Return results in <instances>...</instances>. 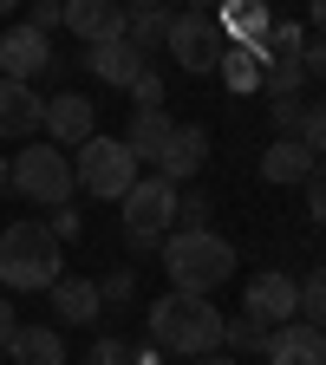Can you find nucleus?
<instances>
[{
    "label": "nucleus",
    "mask_w": 326,
    "mask_h": 365,
    "mask_svg": "<svg viewBox=\"0 0 326 365\" xmlns=\"http://www.w3.org/2000/svg\"><path fill=\"white\" fill-rule=\"evenodd\" d=\"M46 228H53L59 242H72V235H78V215H72V209H53V222H46Z\"/></svg>",
    "instance_id": "37"
},
{
    "label": "nucleus",
    "mask_w": 326,
    "mask_h": 365,
    "mask_svg": "<svg viewBox=\"0 0 326 365\" xmlns=\"http://www.w3.org/2000/svg\"><path fill=\"white\" fill-rule=\"evenodd\" d=\"M170 130H176V118H170V111H131L124 144H131V157L144 163V170H157V157H163V144H170Z\"/></svg>",
    "instance_id": "19"
},
{
    "label": "nucleus",
    "mask_w": 326,
    "mask_h": 365,
    "mask_svg": "<svg viewBox=\"0 0 326 365\" xmlns=\"http://www.w3.org/2000/svg\"><path fill=\"white\" fill-rule=\"evenodd\" d=\"M300 85H307V59H300V53L261 66V91H268V98H300Z\"/></svg>",
    "instance_id": "23"
},
{
    "label": "nucleus",
    "mask_w": 326,
    "mask_h": 365,
    "mask_svg": "<svg viewBox=\"0 0 326 365\" xmlns=\"http://www.w3.org/2000/svg\"><path fill=\"white\" fill-rule=\"evenodd\" d=\"M85 365H131V346H124L118 333H105V339H91V352H85Z\"/></svg>",
    "instance_id": "30"
},
{
    "label": "nucleus",
    "mask_w": 326,
    "mask_h": 365,
    "mask_svg": "<svg viewBox=\"0 0 326 365\" xmlns=\"http://www.w3.org/2000/svg\"><path fill=\"white\" fill-rule=\"evenodd\" d=\"M313 150L300 144V137H274V144L261 150V182H281V190H287V182H307L313 176Z\"/></svg>",
    "instance_id": "17"
},
{
    "label": "nucleus",
    "mask_w": 326,
    "mask_h": 365,
    "mask_svg": "<svg viewBox=\"0 0 326 365\" xmlns=\"http://www.w3.org/2000/svg\"><path fill=\"white\" fill-rule=\"evenodd\" d=\"M98 300H105V307H131V300H137V274H131V267H111L105 281H98Z\"/></svg>",
    "instance_id": "27"
},
{
    "label": "nucleus",
    "mask_w": 326,
    "mask_h": 365,
    "mask_svg": "<svg viewBox=\"0 0 326 365\" xmlns=\"http://www.w3.org/2000/svg\"><path fill=\"white\" fill-rule=\"evenodd\" d=\"M300 319H307L313 333H326V274H320V267L300 281Z\"/></svg>",
    "instance_id": "26"
},
{
    "label": "nucleus",
    "mask_w": 326,
    "mask_h": 365,
    "mask_svg": "<svg viewBox=\"0 0 326 365\" xmlns=\"http://www.w3.org/2000/svg\"><path fill=\"white\" fill-rule=\"evenodd\" d=\"M215 72H222L228 91H261V53H255V46H228Z\"/></svg>",
    "instance_id": "22"
},
{
    "label": "nucleus",
    "mask_w": 326,
    "mask_h": 365,
    "mask_svg": "<svg viewBox=\"0 0 326 365\" xmlns=\"http://www.w3.org/2000/svg\"><path fill=\"white\" fill-rule=\"evenodd\" d=\"M131 365H163V352L157 346H131Z\"/></svg>",
    "instance_id": "38"
},
{
    "label": "nucleus",
    "mask_w": 326,
    "mask_h": 365,
    "mask_svg": "<svg viewBox=\"0 0 326 365\" xmlns=\"http://www.w3.org/2000/svg\"><path fill=\"white\" fill-rule=\"evenodd\" d=\"M294 53H307V26L274 20V33H268V46H261V66H268V59H294Z\"/></svg>",
    "instance_id": "25"
},
{
    "label": "nucleus",
    "mask_w": 326,
    "mask_h": 365,
    "mask_svg": "<svg viewBox=\"0 0 326 365\" xmlns=\"http://www.w3.org/2000/svg\"><path fill=\"white\" fill-rule=\"evenodd\" d=\"M300 59H307V78H326V39H307Z\"/></svg>",
    "instance_id": "36"
},
{
    "label": "nucleus",
    "mask_w": 326,
    "mask_h": 365,
    "mask_svg": "<svg viewBox=\"0 0 326 365\" xmlns=\"http://www.w3.org/2000/svg\"><path fill=\"white\" fill-rule=\"evenodd\" d=\"M163 274H170V294H215L222 281H235V242H222L215 228H176V235L157 248Z\"/></svg>",
    "instance_id": "2"
},
{
    "label": "nucleus",
    "mask_w": 326,
    "mask_h": 365,
    "mask_svg": "<svg viewBox=\"0 0 326 365\" xmlns=\"http://www.w3.org/2000/svg\"><path fill=\"white\" fill-rule=\"evenodd\" d=\"M176 182L163 176H137V190L124 196V242L131 248H163L176 235Z\"/></svg>",
    "instance_id": "5"
},
{
    "label": "nucleus",
    "mask_w": 326,
    "mask_h": 365,
    "mask_svg": "<svg viewBox=\"0 0 326 365\" xmlns=\"http://www.w3.org/2000/svg\"><path fill=\"white\" fill-rule=\"evenodd\" d=\"M14 333H20V313H14V300H7V294H0V352L14 346Z\"/></svg>",
    "instance_id": "35"
},
{
    "label": "nucleus",
    "mask_w": 326,
    "mask_h": 365,
    "mask_svg": "<svg viewBox=\"0 0 326 365\" xmlns=\"http://www.w3.org/2000/svg\"><path fill=\"white\" fill-rule=\"evenodd\" d=\"M300 144L326 163V105H307V124H300Z\"/></svg>",
    "instance_id": "31"
},
{
    "label": "nucleus",
    "mask_w": 326,
    "mask_h": 365,
    "mask_svg": "<svg viewBox=\"0 0 326 365\" xmlns=\"http://www.w3.org/2000/svg\"><path fill=\"white\" fill-rule=\"evenodd\" d=\"M39 124H46V98L33 85L0 78V137H33Z\"/></svg>",
    "instance_id": "15"
},
{
    "label": "nucleus",
    "mask_w": 326,
    "mask_h": 365,
    "mask_svg": "<svg viewBox=\"0 0 326 365\" xmlns=\"http://www.w3.org/2000/svg\"><path fill=\"white\" fill-rule=\"evenodd\" d=\"M98 313H105L98 281H85V274H59V287H53V319H59V327H91Z\"/></svg>",
    "instance_id": "16"
},
{
    "label": "nucleus",
    "mask_w": 326,
    "mask_h": 365,
    "mask_svg": "<svg viewBox=\"0 0 326 365\" xmlns=\"http://www.w3.org/2000/svg\"><path fill=\"white\" fill-rule=\"evenodd\" d=\"M176 228H209V196L183 190V196H176Z\"/></svg>",
    "instance_id": "29"
},
{
    "label": "nucleus",
    "mask_w": 326,
    "mask_h": 365,
    "mask_svg": "<svg viewBox=\"0 0 326 365\" xmlns=\"http://www.w3.org/2000/svg\"><path fill=\"white\" fill-rule=\"evenodd\" d=\"M0 287L7 294H53L59 287V235L46 222L0 228Z\"/></svg>",
    "instance_id": "3"
},
{
    "label": "nucleus",
    "mask_w": 326,
    "mask_h": 365,
    "mask_svg": "<svg viewBox=\"0 0 326 365\" xmlns=\"http://www.w3.org/2000/svg\"><path fill=\"white\" fill-rule=\"evenodd\" d=\"M222 352H228V359H235V352H268V327H255L248 313H235V319L222 327Z\"/></svg>",
    "instance_id": "24"
},
{
    "label": "nucleus",
    "mask_w": 326,
    "mask_h": 365,
    "mask_svg": "<svg viewBox=\"0 0 326 365\" xmlns=\"http://www.w3.org/2000/svg\"><path fill=\"white\" fill-rule=\"evenodd\" d=\"M203 163H209V130H203V124H176L151 176H163V182H176V190H183V182H190Z\"/></svg>",
    "instance_id": "11"
},
{
    "label": "nucleus",
    "mask_w": 326,
    "mask_h": 365,
    "mask_svg": "<svg viewBox=\"0 0 326 365\" xmlns=\"http://www.w3.org/2000/svg\"><path fill=\"white\" fill-rule=\"evenodd\" d=\"M66 26L85 46H111V39H124V7H111V0H66Z\"/></svg>",
    "instance_id": "13"
},
{
    "label": "nucleus",
    "mask_w": 326,
    "mask_h": 365,
    "mask_svg": "<svg viewBox=\"0 0 326 365\" xmlns=\"http://www.w3.org/2000/svg\"><path fill=\"white\" fill-rule=\"evenodd\" d=\"M7 190H20L26 202H39V209H66L72 202V190H78V176H72V157L66 150H53V144H26L20 157H14V182Z\"/></svg>",
    "instance_id": "6"
},
{
    "label": "nucleus",
    "mask_w": 326,
    "mask_h": 365,
    "mask_svg": "<svg viewBox=\"0 0 326 365\" xmlns=\"http://www.w3.org/2000/svg\"><path fill=\"white\" fill-rule=\"evenodd\" d=\"M170 26H176V14L157 7V0H137V7H124V39H131L144 59L157 53V46H170Z\"/></svg>",
    "instance_id": "18"
},
{
    "label": "nucleus",
    "mask_w": 326,
    "mask_h": 365,
    "mask_svg": "<svg viewBox=\"0 0 326 365\" xmlns=\"http://www.w3.org/2000/svg\"><path fill=\"white\" fill-rule=\"evenodd\" d=\"M7 182H14V157H0V190H7Z\"/></svg>",
    "instance_id": "40"
},
{
    "label": "nucleus",
    "mask_w": 326,
    "mask_h": 365,
    "mask_svg": "<svg viewBox=\"0 0 326 365\" xmlns=\"http://www.w3.org/2000/svg\"><path fill=\"white\" fill-rule=\"evenodd\" d=\"M300 190H307V215L326 228V163H313V176L300 182Z\"/></svg>",
    "instance_id": "32"
},
{
    "label": "nucleus",
    "mask_w": 326,
    "mask_h": 365,
    "mask_svg": "<svg viewBox=\"0 0 326 365\" xmlns=\"http://www.w3.org/2000/svg\"><path fill=\"white\" fill-rule=\"evenodd\" d=\"M268 118H274V130H281V137H300V124H307V98H274Z\"/></svg>",
    "instance_id": "28"
},
{
    "label": "nucleus",
    "mask_w": 326,
    "mask_h": 365,
    "mask_svg": "<svg viewBox=\"0 0 326 365\" xmlns=\"http://www.w3.org/2000/svg\"><path fill=\"white\" fill-rule=\"evenodd\" d=\"M144 327H151V346H157V352L209 359V352H222L228 313H215V300H203V294H163V300H151Z\"/></svg>",
    "instance_id": "1"
},
{
    "label": "nucleus",
    "mask_w": 326,
    "mask_h": 365,
    "mask_svg": "<svg viewBox=\"0 0 326 365\" xmlns=\"http://www.w3.org/2000/svg\"><path fill=\"white\" fill-rule=\"evenodd\" d=\"M320 274H326V255H320Z\"/></svg>",
    "instance_id": "42"
},
{
    "label": "nucleus",
    "mask_w": 326,
    "mask_h": 365,
    "mask_svg": "<svg viewBox=\"0 0 326 365\" xmlns=\"http://www.w3.org/2000/svg\"><path fill=\"white\" fill-rule=\"evenodd\" d=\"M59 53H53V39L33 33V26H7L0 33V78H14V85H33L39 72H53Z\"/></svg>",
    "instance_id": "10"
},
{
    "label": "nucleus",
    "mask_w": 326,
    "mask_h": 365,
    "mask_svg": "<svg viewBox=\"0 0 326 365\" xmlns=\"http://www.w3.org/2000/svg\"><path fill=\"white\" fill-rule=\"evenodd\" d=\"M72 176H78V190L85 196H98V202H124L137 190V176H144V163L131 157L124 137H91L85 150H72Z\"/></svg>",
    "instance_id": "4"
},
{
    "label": "nucleus",
    "mask_w": 326,
    "mask_h": 365,
    "mask_svg": "<svg viewBox=\"0 0 326 365\" xmlns=\"http://www.w3.org/2000/svg\"><path fill=\"white\" fill-rule=\"evenodd\" d=\"M46 144L53 150H85L91 137H98V105L78 98V91H59V98H46Z\"/></svg>",
    "instance_id": "9"
},
{
    "label": "nucleus",
    "mask_w": 326,
    "mask_h": 365,
    "mask_svg": "<svg viewBox=\"0 0 326 365\" xmlns=\"http://www.w3.org/2000/svg\"><path fill=\"white\" fill-rule=\"evenodd\" d=\"M242 313L255 319V327H294L300 319V281L294 274H255L248 281V294H242Z\"/></svg>",
    "instance_id": "8"
},
{
    "label": "nucleus",
    "mask_w": 326,
    "mask_h": 365,
    "mask_svg": "<svg viewBox=\"0 0 326 365\" xmlns=\"http://www.w3.org/2000/svg\"><path fill=\"white\" fill-rule=\"evenodd\" d=\"M190 365H235V359H228V352H209V359H190Z\"/></svg>",
    "instance_id": "39"
},
{
    "label": "nucleus",
    "mask_w": 326,
    "mask_h": 365,
    "mask_svg": "<svg viewBox=\"0 0 326 365\" xmlns=\"http://www.w3.org/2000/svg\"><path fill=\"white\" fill-rule=\"evenodd\" d=\"M131 98H137L131 111H163V78H157V72H144V78L131 85Z\"/></svg>",
    "instance_id": "33"
},
{
    "label": "nucleus",
    "mask_w": 326,
    "mask_h": 365,
    "mask_svg": "<svg viewBox=\"0 0 326 365\" xmlns=\"http://www.w3.org/2000/svg\"><path fill=\"white\" fill-rule=\"evenodd\" d=\"M268 365H326V333H313L307 319L268 333Z\"/></svg>",
    "instance_id": "14"
},
{
    "label": "nucleus",
    "mask_w": 326,
    "mask_h": 365,
    "mask_svg": "<svg viewBox=\"0 0 326 365\" xmlns=\"http://www.w3.org/2000/svg\"><path fill=\"white\" fill-rule=\"evenodd\" d=\"M85 72H91V78H105V85H118V91H131L137 78L151 72V59L137 53L131 39H111V46H85Z\"/></svg>",
    "instance_id": "12"
},
{
    "label": "nucleus",
    "mask_w": 326,
    "mask_h": 365,
    "mask_svg": "<svg viewBox=\"0 0 326 365\" xmlns=\"http://www.w3.org/2000/svg\"><path fill=\"white\" fill-rule=\"evenodd\" d=\"M215 20H222L228 46H255V53H261L268 33H274V14H268V7H255V0H242V7H222Z\"/></svg>",
    "instance_id": "21"
},
{
    "label": "nucleus",
    "mask_w": 326,
    "mask_h": 365,
    "mask_svg": "<svg viewBox=\"0 0 326 365\" xmlns=\"http://www.w3.org/2000/svg\"><path fill=\"white\" fill-rule=\"evenodd\" d=\"M313 26H320V39H326V0H320V7H313Z\"/></svg>",
    "instance_id": "41"
},
{
    "label": "nucleus",
    "mask_w": 326,
    "mask_h": 365,
    "mask_svg": "<svg viewBox=\"0 0 326 365\" xmlns=\"http://www.w3.org/2000/svg\"><path fill=\"white\" fill-rule=\"evenodd\" d=\"M26 26L53 39V26H66V7H59V0H33V20H26Z\"/></svg>",
    "instance_id": "34"
},
{
    "label": "nucleus",
    "mask_w": 326,
    "mask_h": 365,
    "mask_svg": "<svg viewBox=\"0 0 326 365\" xmlns=\"http://www.w3.org/2000/svg\"><path fill=\"white\" fill-rule=\"evenodd\" d=\"M7 365H66L59 327H26V319H20V333H14V346H7Z\"/></svg>",
    "instance_id": "20"
},
{
    "label": "nucleus",
    "mask_w": 326,
    "mask_h": 365,
    "mask_svg": "<svg viewBox=\"0 0 326 365\" xmlns=\"http://www.w3.org/2000/svg\"><path fill=\"white\" fill-rule=\"evenodd\" d=\"M163 53H170L183 72L209 78V72L222 66V53H228V33H222V20H215L209 7H196V14H176V26H170V46H163Z\"/></svg>",
    "instance_id": "7"
}]
</instances>
